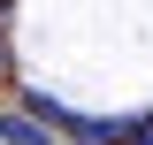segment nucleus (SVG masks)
<instances>
[{
	"mask_svg": "<svg viewBox=\"0 0 153 145\" xmlns=\"http://www.w3.org/2000/svg\"><path fill=\"white\" fill-rule=\"evenodd\" d=\"M0 138H8V145H38V115H8Z\"/></svg>",
	"mask_w": 153,
	"mask_h": 145,
	"instance_id": "f257e3e1",
	"label": "nucleus"
},
{
	"mask_svg": "<svg viewBox=\"0 0 153 145\" xmlns=\"http://www.w3.org/2000/svg\"><path fill=\"white\" fill-rule=\"evenodd\" d=\"M130 145H153V115H146V122H130Z\"/></svg>",
	"mask_w": 153,
	"mask_h": 145,
	"instance_id": "f03ea898",
	"label": "nucleus"
},
{
	"mask_svg": "<svg viewBox=\"0 0 153 145\" xmlns=\"http://www.w3.org/2000/svg\"><path fill=\"white\" fill-rule=\"evenodd\" d=\"M0 76H8V54H0Z\"/></svg>",
	"mask_w": 153,
	"mask_h": 145,
	"instance_id": "7ed1b4c3",
	"label": "nucleus"
}]
</instances>
